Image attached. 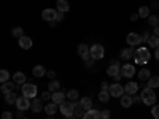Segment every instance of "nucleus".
<instances>
[{"mask_svg": "<svg viewBox=\"0 0 159 119\" xmlns=\"http://www.w3.org/2000/svg\"><path fill=\"white\" fill-rule=\"evenodd\" d=\"M134 59H135V64H140V65H145L148 64L150 59H151V52L148 48H139L135 52H134Z\"/></svg>", "mask_w": 159, "mask_h": 119, "instance_id": "obj_1", "label": "nucleus"}, {"mask_svg": "<svg viewBox=\"0 0 159 119\" xmlns=\"http://www.w3.org/2000/svg\"><path fill=\"white\" fill-rule=\"evenodd\" d=\"M140 97H142V102H143L145 105H148V107H153V105H156V94H154V90H153L151 87H145V89L142 90Z\"/></svg>", "mask_w": 159, "mask_h": 119, "instance_id": "obj_2", "label": "nucleus"}, {"mask_svg": "<svg viewBox=\"0 0 159 119\" xmlns=\"http://www.w3.org/2000/svg\"><path fill=\"white\" fill-rule=\"evenodd\" d=\"M76 107H80L78 102H64V103H61V113H62L65 117L73 116Z\"/></svg>", "mask_w": 159, "mask_h": 119, "instance_id": "obj_3", "label": "nucleus"}, {"mask_svg": "<svg viewBox=\"0 0 159 119\" xmlns=\"http://www.w3.org/2000/svg\"><path fill=\"white\" fill-rule=\"evenodd\" d=\"M21 87H22V95H25L27 99H35L37 92H38V89H37L35 84H32V83H25V84H22Z\"/></svg>", "mask_w": 159, "mask_h": 119, "instance_id": "obj_4", "label": "nucleus"}, {"mask_svg": "<svg viewBox=\"0 0 159 119\" xmlns=\"http://www.w3.org/2000/svg\"><path fill=\"white\" fill-rule=\"evenodd\" d=\"M89 52H91V57L94 60H100L103 56H105V51H103V46L102 45H94L89 48Z\"/></svg>", "mask_w": 159, "mask_h": 119, "instance_id": "obj_5", "label": "nucleus"}, {"mask_svg": "<svg viewBox=\"0 0 159 119\" xmlns=\"http://www.w3.org/2000/svg\"><path fill=\"white\" fill-rule=\"evenodd\" d=\"M110 94L111 97H123L126 94V90H124V86H121L119 83H115V84H110Z\"/></svg>", "mask_w": 159, "mask_h": 119, "instance_id": "obj_6", "label": "nucleus"}, {"mask_svg": "<svg viewBox=\"0 0 159 119\" xmlns=\"http://www.w3.org/2000/svg\"><path fill=\"white\" fill-rule=\"evenodd\" d=\"M126 43H127L129 46H139V45L142 43V37H140L139 33H135V32H130V33L126 37Z\"/></svg>", "mask_w": 159, "mask_h": 119, "instance_id": "obj_7", "label": "nucleus"}, {"mask_svg": "<svg viewBox=\"0 0 159 119\" xmlns=\"http://www.w3.org/2000/svg\"><path fill=\"white\" fill-rule=\"evenodd\" d=\"M56 16H57V10H52V8H46L43 10L42 13V18L48 22H52V21H56Z\"/></svg>", "mask_w": 159, "mask_h": 119, "instance_id": "obj_8", "label": "nucleus"}, {"mask_svg": "<svg viewBox=\"0 0 159 119\" xmlns=\"http://www.w3.org/2000/svg\"><path fill=\"white\" fill-rule=\"evenodd\" d=\"M121 75H123V78H132L135 75V67L130 64H124L121 67Z\"/></svg>", "mask_w": 159, "mask_h": 119, "instance_id": "obj_9", "label": "nucleus"}, {"mask_svg": "<svg viewBox=\"0 0 159 119\" xmlns=\"http://www.w3.org/2000/svg\"><path fill=\"white\" fill-rule=\"evenodd\" d=\"M16 107H18V110H19V111H25V110H29V108H30V102H29V99L25 97V95L18 97Z\"/></svg>", "mask_w": 159, "mask_h": 119, "instance_id": "obj_10", "label": "nucleus"}, {"mask_svg": "<svg viewBox=\"0 0 159 119\" xmlns=\"http://www.w3.org/2000/svg\"><path fill=\"white\" fill-rule=\"evenodd\" d=\"M19 46L22 48V49H30L32 48V38L30 37H25V35H22L21 38H19Z\"/></svg>", "mask_w": 159, "mask_h": 119, "instance_id": "obj_11", "label": "nucleus"}, {"mask_svg": "<svg viewBox=\"0 0 159 119\" xmlns=\"http://www.w3.org/2000/svg\"><path fill=\"white\" fill-rule=\"evenodd\" d=\"M139 87H140V86H139L137 83L130 81V83H127V84L124 86V90H126V94H129V95H134V94H137Z\"/></svg>", "mask_w": 159, "mask_h": 119, "instance_id": "obj_12", "label": "nucleus"}, {"mask_svg": "<svg viewBox=\"0 0 159 119\" xmlns=\"http://www.w3.org/2000/svg\"><path fill=\"white\" fill-rule=\"evenodd\" d=\"M65 99H67V94H64L62 90H57V92H52V102L61 105L65 102Z\"/></svg>", "mask_w": 159, "mask_h": 119, "instance_id": "obj_13", "label": "nucleus"}, {"mask_svg": "<svg viewBox=\"0 0 159 119\" xmlns=\"http://www.w3.org/2000/svg\"><path fill=\"white\" fill-rule=\"evenodd\" d=\"M78 54L83 57V60H86L88 57H91V52H89V48L84 45V43H81V45H78Z\"/></svg>", "mask_w": 159, "mask_h": 119, "instance_id": "obj_14", "label": "nucleus"}, {"mask_svg": "<svg viewBox=\"0 0 159 119\" xmlns=\"http://www.w3.org/2000/svg\"><path fill=\"white\" fill-rule=\"evenodd\" d=\"M30 110L34 111V113H40L43 110V102H42V99H34V102L30 103Z\"/></svg>", "mask_w": 159, "mask_h": 119, "instance_id": "obj_15", "label": "nucleus"}, {"mask_svg": "<svg viewBox=\"0 0 159 119\" xmlns=\"http://www.w3.org/2000/svg\"><path fill=\"white\" fill-rule=\"evenodd\" d=\"M107 75L116 78L118 75H121V67H119V65H113V64H110V67L107 68Z\"/></svg>", "mask_w": 159, "mask_h": 119, "instance_id": "obj_16", "label": "nucleus"}, {"mask_svg": "<svg viewBox=\"0 0 159 119\" xmlns=\"http://www.w3.org/2000/svg\"><path fill=\"white\" fill-rule=\"evenodd\" d=\"M13 83H15V84H18V86H22V84H25V75H24L22 72H18V73H15V75H13Z\"/></svg>", "mask_w": 159, "mask_h": 119, "instance_id": "obj_17", "label": "nucleus"}, {"mask_svg": "<svg viewBox=\"0 0 159 119\" xmlns=\"http://www.w3.org/2000/svg\"><path fill=\"white\" fill-rule=\"evenodd\" d=\"M15 87H18V84H15V83H10V81H7V83H3L2 86H0V90L3 92V94L7 95V94H10V92H13V89Z\"/></svg>", "mask_w": 159, "mask_h": 119, "instance_id": "obj_18", "label": "nucleus"}, {"mask_svg": "<svg viewBox=\"0 0 159 119\" xmlns=\"http://www.w3.org/2000/svg\"><path fill=\"white\" fill-rule=\"evenodd\" d=\"M45 111H46L48 116H52V114L57 111V103H54V102H48V103H46V107H45Z\"/></svg>", "mask_w": 159, "mask_h": 119, "instance_id": "obj_19", "label": "nucleus"}, {"mask_svg": "<svg viewBox=\"0 0 159 119\" xmlns=\"http://www.w3.org/2000/svg\"><path fill=\"white\" fill-rule=\"evenodd\" d=\"M132 103H134V99H132V95L124 94V95L121 97V107H123V108H129Z\"/></svg>", "mask_w": 159, "mask_h": 119, "instance_id": "obj_20", "label": "nucleus"}, {"mask_svg": "<svg viewBox=\"0 0 159 119\" xmlns=\"http://www.w3.org/2000/svg\"><path fill=\"white\" fill-rule=\"evenodd\" d=\"M56 8H57V11H61V13H65V11H69L70 5H69V2H67V0H57V5H56Z\"/></svg>", "mask_w": 159, "mask_h": 119, "instance_id": "obj_21", "label": "nucleus"}, {"mask_svg": "<svg viewBox=\"0 0 159 119\" xmlns=\"http://www.w3.org/2000/svg\"><path fill=\"white\" fill-rule=\"evenodd\" d=\"M32 73H34V76H37V78H42V76L46 75V70H45L43 65H35L34 70H32Z\"/></svg>", "mask_w": 159, "mask_h": 119, "instance_id": "obj_22", "label": "nucleus"}, {"mask_svg": "<svg viewBox=\"0 0 159 119\" xmlns=\"http://www.w3.org/2000/svg\"><path fill=\"white\" fill-rule=\"evenodd\" d=\"M83 119H100V113L99 111H96V110H88L86 113H84V116H83Z\"/></svg>", "mask_w": 159, "mask_h": 119, "instance_id": "obj_23", "label": "nucleus"}, {"mask_svg": "<svg viewBox=\"0 0 159 119\" xmlns=\"http://www.w3.org/2000/svg\"><path fill=\"white\" fill-rule=\"evenodd\" d=\"M48 90H49V92H57V90H61V83L57 81V79H51V83L48 84Z\"/></svg>", "mask_w": 159, "mask_h": 119, "instance_id": "obj_24", "label": "nucleus"}, {"mask_svg": "<svg viewBox=\"0 0 159 119\" xmlns=\"http://www.w3.org/2000/svg\"><path fill=\"white\" fill-rule=\"evenodd\" d=\"M80 105H81V108L83 110H91L92 108V100L89 99V97H84V99H81V102H80Z\"/></svg>", "mask_w": 159, "mask_h": 119, "instance_id": "obj_25", "label": "nucleus"}, {"mask_svg": "<svg viewBox=\"0 0 159 119\" xmlns=\"http://www.w3.org/2000/svg\"><path fill=\"white\" fill-rule=\"evenodd\" d=\"M5 102H7L8 105L16 103V102H18V95L15 94V92H10V94H7V95H5Z\"/></svg>", "mask_w": 159, "mask_h": 119, "instance_id": "obj_26", "label": "nucleus"}, {"mask_svg": "<svg viewBox=\"0 0 159 119\" xmlns=\"http://www.w3.org/2000/svg\"><path fill=\"white\" fill-rule=\"evenodd\" d=\"M110 97H111V94H110V90H100L99 92V100L100 102H108L110 100Z\"/></svg>", "mask_w": 159, "mask_h": 119, "instance_id": "obj_27", "label": "nucleus"}, {"mask_svg": "<svg viewBox=\"0 0 159 119\" xmlns=\"http://www.w3.org/2000/svg\"><path fill=\"white\" fill-rule=\"evenodd\" d=\"M132 56H134V49H132V48H126V49H123V51H121V57H123L124 60L130 59Z\"/></svg>", "mask_w": 159, "mask_h": 119, "instance_id": "obj_28", "label": "nucleus"}, {"mask_svg": "<svg viewBox=\"0 0 159 119\" xmlns=\"http://www.w3.org/2000/svg\"><path fill=\"white\" fill-rule=\"evenodd\" d=\"M150 16V8L148 7H140L139 8V18H148Z\"/></svg>", "mask_w": 159, "mask_h": 119, "instance_id": "obj_29", "label": "nucleus"}, {"mask_svg": "<svg viewBox=\"0 0 159 119\" xmlns=\"http://www.w3.org/2000/svg\"><path fill=\"white\" fill-rule=\"evenodd\" d=\"M139 78L142 79V81H145V79H150V78H151L150 70H148V68H142V70L139 72Z\"/></svg>", "mask_w": 159, "mask_h": 119, "instance_id": "obj_30", "label": "nucleus"}, {"mask_svg": "<svg viewBox=\"0 0 159 119\" xmlns=\"http://www.w3.org/2000/svg\"><path fill=\"white\" fill-rule=\"evenodd\" d=\"M148 87H151V89L159 87V76H151L148 79Z\"/></svg>", "mask_w": 159, "mask_h": 119, "instance_id": "obj_31", "label": "nucleus"}, {"mask_svg": "<svg viewBox=\"0 0 159 119\" xmlns=\"http://www.w3.org/2000/svg\"><path fill=\"white\" fill-rule=\"evenodd\" d=\"M148 45H150V48H159V37H156V35L150 37Z\"/></svg>", "mask_w": 159, "mask_h": 119, "instance_id": "obj_32", "label": "nucleus"}, {"mask_svg": "<svg viewBox=\"0 0 159 119\" xmlns=\"http://www.w3.org/2000/svg\"><path fill=\"white\" fill-rule=\"evenodd\" d=\"M8 79H10V72L8 70H2V72H0V83H7L8 81Z\"/></svg>", "mask_w": 159, "mask_h": 119, "instance_id": "obj_33", "label": "nucleus"}, {"mask_svg": "<svg viewBox=\"0 0 159 119\" xmlns=\"http://www.w3.org/2000/svg\"><path fill=\"white\" fill-rule=\"evenodd\" d=\"M78 90H75V89H72V90H69L67 92V99H70V102H76V99H78Z\"/></svg>", "mask_w": 159, "mask_h": 119, "instance_id": "obj_34", "label": "nucleus"}, {"mask_svg": "<svg viewBox=\"0 0 159 119\" xmlns=\"http://www.w3.org/2000/svg\"><path fill=\"white\" fill-rule=\"evenodd\" d=\"M84 111H86V110H83L81 105H80V107L75 108V113H73V114H75V117H83V116H84Z\"/></svg>", "mask_w": 159, "mask_h": 119, "instance_id": "obj_35", "label": "nucleus"}, {"mask_svg": "<svg viewBox=\"0 0 159 119\" xmlns=\"http://www.w3.org/2000/svg\"><path fill=\"white\" fill-rule=\"evenodd\" d=\"M150 19H148V22H150V25H151V27L154 29V27H157V25H159V19L156 18V16H148Z\"/></svg>", "mask_w": 159, "mask_h": 119, "instance_id": "obj_36", "label": "nucleus"}, {"mask_svg": "<svg viewBox=\"0 0 159 119\" xmlns=\"http://www.w3.org/2000/svg\"><path fill=\"white\" fill-rule=\"evenodd\" d=\"M11 33H13V37H18V38H21V37L24 35V32H22V29H21V27H15Z\"/></svg>", "mask_w": 159, "mask_h": 119, "instance_id": "obj_37", "label": "nucleus"}, {"mask_svg": "<svg viewBox=\"0 0 159 119\" xmlns=\"http://www.w3.org/2000/svg\"><path fill=\"white\" fill-rule=\"evenodd\" d=\"M151 114H153V117H154V119H159V105H153Z\"/></svg>", "mask_w": 159, "mask_h": 119, "instance_id": "obj_38", "label": "nucleus"}, {"mask_svg": "<svg viewBox=\"0 0 159 119\" xmlns=\"http://www.w3.org/2000/svg\"><path fill=\"white\" fill-rule=\"evenodd\" d=\"M42 99L43 100H52V92H49V90H46V92H43V94H42Z\"/></svg>", "mask_w": 159, "mask_h": 119, "instance_id": "obj_39", "label": "nucleus"}, {"mask_svg": "<svg viewBox=\"0 0 159 119\" xmlns=\"http://www.w3.org/2000/svg\"><path fill=\"white\" fill-rule=\"evenodd\" d=\"M108 117H110V111H108V110L100 111V119H108Z\"/></svg>", "mask_w": 159, "mask_h": 119, "instance_id": "obj_40", "label": "nucleus"}, {"mask_svg": "<svg viewBox=\"0 0 159 119\" xmlns=\"http://www.w3.org/2000/svg\"><path fill=\"white\" fill-rule=\"evenodd\" d=\"M84 64H86V67H88V68H91L92 65H94V59H92V57H88V59L84 60Z\"/></svg>", "mask_w": 159, "mask_h": 119, "instance_id": "obj_41", "label": "nucleus"}, {"mask_svg": "<svg viewBox=\"0 0 159 119\" xmlns=\"http://www.w3.org/2000/svg\"><path fill=\"white\" fill-rule=\"evenodd\" d=\"M100 89H102V90H108V89H110V84H108L107 81H102V83H100Z\"/></svg>", "mask_w": 159, "mask_h": 119, "instance_id": "obj_42", "label": "nucleus"}, {"mask_svg": "<svg viewBox=\"0 0 159 119\" xmlns=\"http://www.w3.org/2000/svg\"><path fill=\"white\" fill-rule=\"evenodd\" d=\"M2 119H13V114L10 111H3L2 113Z\"/></svg>", "mask_w": 159, "mask_h": 119, "instance_id": "obj_43", "label": "nucleus"}, {"mask_svg": "<svg viewBox=\"0 0 159 119\" xmlns=\"http://www.w3.org/2000/svg\"><path fill=\"white\" fill-rule=\"evenodd\" d=\"M46 75H48V78H51V79H56V72H54V70H49Z\"/></svg>", "mask_w": 159, "mask_h": 119, "instance_id": "obj_44", "label": "nucleus"}, {"mask_svg": "<svg viewBox=\"0 0 159 119\" xmlns=\"http://www.w3.org/2000/svg\"><path fill=\"white\" fill-rule=\"evenodd\" d=\"M64 19V13H61V11H57V16H56V22H61Z\"/></svg>", "mask_w": 159, "mask_h": 119, "instance_id": "obj_45", "label": "nucleus"}, {"mask_svg": "<svg viewBox=\"0 0 159 119\" xmlns=\"http://www.w3.org/2000/svg\"><path fill=\"white\" fill-rule=\"evenodd\" d=\"M148 40H150V33H143L142 35V42H147L148 43Z\"/></svg>", "mask_w": 159, "mask_h": 119, "instance_id": "obj_46", "label": "nucleus"}, {"mask_svg": "<svg viewBox=\"0 0 159 119\" xmlns=\"http://www.w3.org/2000/svg\"><path fill=\"white\" fill-rule=\"evenodd\" d=\"M132 99H134V103H140V102H142V97H140V95H137V97H132Z\"/></svg>", "mask_w": 159, "mask_h": 119, "instance_id": "obj_47", "label": "nucleus"}, {"mask_svg": "<svg viewBox=\"0 0 159 119\" xmlns=\"http://www.w3.org/2000/svg\"><path fill=\"white\" fill-rule=\"evenodd\" d=\"M137 18H139V13H134V15H130V19H132V21H135Z\"/></svg>", "mask_w": 159, "mask_h": 119, "instance_id": "obj_48", "label": "nucleus"}, {"mask_svg": "<svg viewBox=\"0 0 159 119\" xmlns=\"http://www.w3.org/2000/svg\"><path fill=\"white\" fill-rule=\"evenodd\" d=\"M154 57L159 60V48H156V52H154Z\"/></svg>", "mask_w": 159, "mask_h": 119, "instance_id": "obj_49", "label": "nucleus"}, {"mask_svg": "<svg viewBox=\"0 0 159 119\" xmlns=\"http://www.w3.org/2000/svg\"><path fill=\"white\" fill-rule=\"evenodd\" d=\"M154 35L159 37V25H157V27H154Z\"/></svg>", "mask_w": 159, "mask_h": 119, "instance_id": "obj_50", "label": "nucleus"}, {"mask_svg": "<svg viewBox=\"0 0 159 119\" xmlns=\"http://www.w3.org/2000/svg\"><path fill=\"white\" fill-rule=\"evenodd\" d=\"M67 119H76V117H75V114H73V116H69Z\"/></svg>", "mask_w": 159, "mask_h": 119, "instance_id": "obj_51", "label": "nucleus"}, {"mask_svg": "<svg viewBox=\"0 0 159 119\" xmlns=\"http://www.w3.org/2000/svg\"><path fill=\"white\" fill-rule=\"evenodd\" d=\"M46 119H54V117H52V116H49V117H46Z\"/></svg>", "mask_w": 159, "mask_h": 119, "instance_id": "obj_52", "label": "nucleus"}, {"mask_svg": "<svg viewBox=\"0 0 159 119\" xmlns=\"http://www.w3.org/2000/svg\"><path fill=\"white\" fill-rule=\"evenodd\" d=\"M108 119H110V117H108Z\"/></svg>", "mask_w": 159, "mask_h": 119, "instance_id": "obj_53", "label": "nucleus"}, {"mask_svg": "<svg viewBox=\"0 0 159 119\" xmlns=\"http://www.w3.org/2000/svg\"><path fill=\"white\" fill-rule=\"evenodd\" d=\"M157 19H159V18H157Z\"/></svg>", "mask_w": 159, "mask_h": 119, "instance_id": "obj_54", "label": "nucleus"}, {"mask_svg": "<svg viewBox=\"0 0 159 119\" xmlns=\"http://www.w3.org/2000/svg\"><path fill=\"white\" fill-rule=\"evenodd\" d=\"M157 7H159V5H157Z\"/></svg>", "mask_w": 159, "mask_h": 119, "instance_id": "obj_55", "label": "nucleus"}]
</instances>
